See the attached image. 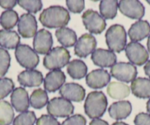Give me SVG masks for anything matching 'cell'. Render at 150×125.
I'll return each instance as SVG.
<instances>
[{"mask_svg":"<svg viewBox=\"0 0 150 125\" xmlns=\"http://www.w3.org/2000/svg\"><path fill=\"white\" fill-rule=\"evenodd\" d=\"M70 18V14L66 8L62 6H51L40 14L39 21L47 28H62L69 24Z\"/></svg>","mask_w":150,"mask_h":125,"instance_id":"1","label":"cell"},{"mask_svg":"<svg viewBox=\"0 0 150 125\" xmlns=\"http://www.w3.org/2000/svg\"><path fill=\"white\" fill-rule=\"evenodd\" d=\"M108 107V100L102 91H92L87 96L84 104L86 114L90 119H96L105 114Z\"/></svg>","mask_w":150,"mask_h":125,"instance_id":"2","label":"cell"},{"mask_svg":"<svg viewBox=\"0 0 150 125\" xmlns=\"http://www.w3.org/2000/svg\"><path fill=\"white\" fill-rule=\"evenodd\" d=\"M106 44L109 50L120 53L127 46V32L120 24L112 25L105 33Z\"/></svg>","mask_w":150,"mask_h":125,"instance_id":"3","label":"cell"},{"mask_svg":"<svg viewBox=\"0 0 150 125\" xmlns=\"http://www.w3.org/2000/svg\"><path fill=\"white\" fill-rule=\"evenodd\" d=\"M71 55L63 47H57L50 50L44 58V66L49 70H60L69 64Z\"/></svg>","mask_w":150,"mask_h":125,"instance_id":"4","label":"cell"},{"mask_svg":"<svg viewBox=\"0 0 150 125\" xmlns=\"http://www.w3.org/2000/svg\"><path fill=\"white\" fill-rule=\"evenodd\" d=\"M15 56L19 65L27 70L35 69L39 64L38 55L28 45L19 44L16 49Z\"/></svg>","mask_w":150,"mask_h":125,"instance_id":"5","label":"cell"},{"mask_svg":"<svg viewBox=\"0 0 150 125\" xmlns=\"http://www.w3.org/2000/svg\"><path fill=\"white\" fill-rule=\"evenodd\" d=\"M74 107L70 101L63 97H55L47 104V112L53 117L64 118L73 114Z\"/></svg>","mask_w":150,"mask_h":125,"instance_id":"6","label":"cell"},{"mask_svg":"<svg viewBox=\"0 0 150 125\" xmlns=\"http://www.w3.org/2000/svg\"><path fill=\"white\" fill-rule=\"evenodd\" d=\"M83 24L90 33L101 34L106 28L105 18L97 11L88 10L82 16Z\"/></svg>","mask_w":150,"mask_h":125,"instance_id":"7","label":"cell"},{"mask_svg":"<svg viewBox=\"0 0 150 125\" xmlns=\"http://www.w3.org/2000/svg\"><path fill=\"white\" fill-rule=\"evenodd\" d=\"M137 74V68L130 63L121 62L112 66L110 69V76L125 83L132 82L135 80Z\"/></svg>","mask_w":150,"mask_h":125,"instance_id":"8","label":"cell"},{"mask_svg":"<svg viewBox=\"0 0 150 125\" xmlns=\"http://www.w3.org/2000/svg\"><path fill=\"white\" fill-rule=\"evenodd\" d=\"M125 54L132 65L142 66L147 63L149 53L142 44L138 42H130L125 47Z\"/></svg>","mask_w":150,"mask_h":125,"instance_id":"9","label":"cell"},{"mask_svg":"<svg viewBox=\"0 0 150 125\" xmlns=\"http://www.w3.org/2000/svg\"><path fill=\"white\" fill-rule=\"evenodd\" d=\"M118 8L123 15L132 19H141L145 14V8L138 0L119 1Z\"/></svg>","mask_w":150,"mask_h":125,"instance_id":"10","label":"cell"},{"mask_svg":"<svg viewBox=\"0 0 150 125\" xmlns=\"http://www.w3.org/2000/svg\"><path fill=\"white\" fill-rule=\"evenodd\" d=\"M53 44L51 32L45 29L38 31L33 39V48L35 52L40 54H46L51 50Z\"/></svg>","mask_w":150,"mask_h":125,"instance_id":"11","label":"cell"},{"mask_svg":"<svg viewBox=\"0 0 150 125\" xmlns=\"http://www.w3.org/2000/svg\"><path fill=\"white\" fill-rule=\"evenodd\" d=\"M96 40L93 35L86 33L80 37L74 46V54L79 57H86L95 51Z\"/></svg>","mask_w":150,"mask_h":125,"instance_id":"12","label":"cell"},{"mask_svg":"<svg viewBox=\"0 0 150 125\" xmlns=\"http://www.w3.org/2000/svg\"><path fill=\"white\" fill-rule=\"evenodd\" d=\"M38 24L35 17L30 13L21 16L18 22V31L24 38H33L37 33Z\"/></svg>","mask_w":150,"mask_h":125,"instance_id":"13","label":"cell"},{"mask_svg":"<svg viewBox=\"0 0 150 125\" xmlns=\"http://www.w3.org/2000/svg\"><path fill=\"white\" fill-rule=\"evenodd\" d=\"M59 93L63 98L69 101L80 102L86 97V90L77 83H70L63 85L60 88Z\"/></svg>","mask_w":150,"mask_h":125,"instance_id":"14","label":"cell"},{"mask_svg":"<svg viewBox=\"0 0 150 125\" xmlns=\"http://www.w3.org/2000/svg\"><path fill=\"white\" fill-rule=\"evenodd\" d=\"M93 64L101 68H108L114 66L117 60L116 54L110 50L97 49L91 54Z\"/></svg>","mask_w":150,"mask_h":125,"instance_id":"15","label":"cell"},{"mask_svg":"<svg viewBox=\"0 0 150 125\" xmlns=\"http://www.w3.org/2000/svg\"><path fill=\"white\" fill-rule=\"evenodd\" d=\"M11 101L13 107L17 112L24 113L30 107V98L28 92L25 88L18 87L14 89L11 96Z\"/></svg>","mask_w":150,"mask_h":125,"instance_id":"16","label":"cell"},{"mask_svg":"<svg viewBox=\"0 0 150 125\" xmlns=\"http://www.w3.org/2000/svg\"><path fill=\"white\" fill-rule=\"evenodd\" d=\"M111 76L105 69H96L86 76V84L91 88H102L110 83Z\"/></svg>","mask_w":150,"mask_h":125,"instance_id":"17","label":"cell"},{"mask_svg":"<svg viewBox=\"0 0 150 125\" xmlns=\"http://www.w3.org/2000/svg\"><path fill=\"white\" fill-rule=\"evenodd\" d=\"M66 81V75L61 70H53L44 78V88L47 91L54 93L62 87Z\"/></svg>","mask_w":150,"mask_h":125,"instance_id":"18","label":"cell"},{"mask_svg":"<svg viewBox=\"0 0 150 125\" xmlns=\"http://www.w3.org/2000/svg\"><path fill=\"white\" fill-rule=\"evenodd\" d=\"M18 81L24 87H38L44 81L42 73L35 69L23 71L18 75Z\"/></svg>","mask_w":150,"mask_h":125,"instance_id":"19","label":"cell"},{"mask_svg":"<svg viewBox=\"0 0 150 125\" xmlns=\"http://www.w3.org/2000/svg\"><path fill=\"white\" fill-rule=\"evenodd\" d=\"M150 33V24L147 21L139 20L131 25L128 35L132 42L142 41Z\"/></svg>","mask_w":150,"mask_h":125,"instance_id":"20","label":"cell"},{"mask_svg":"<svg viewBox=\"0 0 150 125\" xmlns=\"http://www.w3.org/2000/svg\"><path fill=\"white\" fill-rule=\"evenodd\" d=\"M132 112V105L129 101H119L112 103L108 109V113L112 119L116 120L125 119Z\"/></svg>","mask_w":150,"mask_h":125,"instance_id":"21","label":"cell"},{"mask_svg":"<svg viewBox=\"0 0 150 125\" xmlns=\"http://www.w3.org/2000/svg\"><path fill=\"white\" fill-rule=\"evenodd\" d=\"M133 95L140 99L150 98V79L138 77L131 83Z\"/></svg>","mask_w":150,"mask_h":125,"instance_id":"22","label":"cell"},{"mask_svg":"<svg viewBox=\"0 0 150 125\" xmlns=\"http://www.w3.org/2000/svg\"><path fill=\"white\" fill-rule=\"evenodd\" d=\"M107 92L110 98L122 100L127 97L130 93V88L127 85L120 82H112L107 88Z\"/></svg>","mask_w":150,"mask_h":125,"instance_id":"23","label":"cell"},{"mask_svg":"<svg viewBox=\"0 0 150 125\" xmlns=\"http://www.w3.org/2000/svg\"><path fill=\"white\" fill-rule=\"evenodd\" d=\"M20 44V37L16 31L0 30V47L13 49Z\"/></svg>","mask_w":150,"mask_h":125,"instance_id":"24","label":"cell"},{"mask_svg":"<svg viewBox=\"0 0 150 125\" xmlns=\"http://www.w3.org/2000/svg\"><path fill=\"white\" fill-rule=\"evenodd\" d=\"M55 36L58 42L65 47H71L77 43L76 32L67 27L57 29L55 32Z\"/></svg>","mask_w":150,"mask_h":125,"instance_id":"25","label":"cell"},{"mask_svg":"<svg viewBox=\"0 0 150 125\" xmlns=\"http://www.w3.org/2000/svg\"><path fill=\"white\" fill-rule=\"evenodd\" d=\"M67 72L71 78L80 80L87 75L88 67L83 60H74L68 64Z\"/></svg>","mask_w":150,"mask_h":125,"instance_id":"26","label":"cell"},{"mask_svg":"<svg viewBox=\"0 0 150 125\" xmlns=\"http://www.w3.org/2000/svg\"><path fill=\"white\" fill-rule=\"evenodd\" d=\"M119 2L116 0H102L99 4L101 16L105 19H112L117 15Z\"/></svg>","mask_w":150,"mask_h":125,"instance_id":"27","label":"cell"},{"mask_svg":"<svg viewBox=\"0 0 150 125\" xmlns=\"http://www.w3.org/2000/svg\"><path fill=\"white\" fill-rule=\"evenodd\" d=\"M49 98L46 90L43 89H36L32 93L30 98V104L33 108L41 109L48 104Z\"/></svg>","mask_w":150,"mask_h":125,"instance_id":"28","label":"cell"},{"mask_svg":"<svg viewBox=\"0 0 150 125\" xmlns=\"http://www.w3.org/2000/svg\"><path fill=\"white\" fill-rule=\"evenodd\" d=\"M18 15L13 10H7L0 16V24L5 30L13 29L18 22Z\"/></svg>","mask_w":150,"mask_h":125,"instance_id":"29","label":"cell"},{"mask_svg":"<svg viewBox=\"0 0 150 125\" xmlns=\"http://www.w3.org/2000/svg\"><path fill=\"white\" fill-rule=\"evenodd\" d=\"M12 105L7 101H0V125H10L14 120Z\"/></svg>","mask_w":150,"mask_h":125,"instance_id":"30","label":"cell"},{"mask_svg":"<svg viewBox=\"0 0 150 125\" xmlns=\"http://www.w3.org/2000/svg\"><path fill=\"white\" fill-rule=\"evenodd\" d=\"M36 121V116L33 111L21 113L14 119L13 125H34Z\"/></svg>","mask_w":150,"mask_h":125,"instance_id":"31","label":"cell"},{"mask_svg":"<svg viewBox=\"0 0 150 125\" xmlns=\"http://www.w3.org/2000/svg\"><path fill=\"white\" fill-rule=\"evenodd\" d=\"M18 5L28 12L36 13L41 10L43 4L40 0H19Z\"/></svg>","mask_w":150,"mask_h":125,"instance_id":"32","label":"cell"},{"mask_svg":"<svg viewBox=\"0 0 150 125\" xmlns=\"http://www.w3.org/2000/svg\"><path fill=\"white\" fill-rule=\"evenodd\" d=\"M11 66V56L9 52L3 48H0V79L8 71Z\"/></svg>","mask_w":150,"mask_h":125,"instance_id":"33","label":"cell"},{"mask_svg":"<svg viewBox=\"0 0 150 125\" xmlns=\"http://www.w3.org/2000/svg\"><path fill=\"white\" fill-rule=\"evenodd\" d=\"M14 83L10 78L0 79V100L8 97L14 89Z\"/></svg>","mask_w":150,"mask_h":125,"instance_id":"34","label":"cell"},{"mask_svg":"<svg viewBox=\"0 0 150 125\" xmlns=\"http://www.w3.org/2000/svg\"><path fill=\"white\" fill-rule=\"evenodd\" d=\"M66 5L71 12L80 13L85 8V2L83 0H67Z\"/></svg>","mask_w":150,"mask_h":125,"instance_id":"35","label":"cell"},{"mask_svg":"<svg viewBox=\"0 0 150 125\" xmlns=\"http://www.w3.org/2000/svg\"><path fill=\"white\" fill-rule=\"evenodd\" d=\"M61 125H86V119L82 115L76 114L63 121Z\"/></svg>","mask_w":150,"mask_h":125,"instance_id":"36","label":"cell"},{"mask_svg":"<svg viewBox=\"0 0 150 125\" xmlns=\"http://www.w3.org/2000/svg\"><path fill=\"white\" fill-rule=\"evenodd\" d=\"M36 125H60L58 121L50 115H42L36 121Z\"/></svg>","mask_w":150,"mask_h":125,"instance_id":"37","label":"cell"},{"mask_svg":"<svg viewBox=\"0 0 150 125\" xmlns=\"http://www.w3.org/2000/svg\"><path fill=\"white\" fill-rule=\"evenodd\" d=\"M135 125H150V114L140 113L134 119Z\"/></svg>","mask_w":150,"mask_h":125,"instance_id":"38","label":"cell"},{"mask_svg":"<svg viewBox=\"0 0 150 125\" xmlns=\"http://www.w3.org/2000/svg\"><path fill=\"white\" fill-rule=\"evenodd\" d=\"M18 4V1L16 0H0V7L4 9L12 10Z\"/></svg>","mask_w":150,"mask_h":125,"instance_id":"39","label":"cell"},{"mask_svg":"<svg viewBox=\"0 0 150 125\" xmlns=\"http://www.w3.org/2000/svg\"><path fill=\"white\" fill-rule=\"evenodd\" d=\"M89 125H109V124H108L106 121H104L102 120V119H93V120L90 122Z\"/></svg>","mask_w":150,"mask_h":125,"instance_id":"40","label":"cell"},{"mask_svg":"<svg viewBox=\"0 0 150 125\" xmlns=\"http://www.w3.org/2000/svg\"><path fill=\"white\" fill-rule=\"evenodd\" d=\"M144 69L146 75H147L150 78V60H149L146 64V65L144 66Z\"/></svg>","mask_w":150,"mask_h":125,"instance_id":"41","label":"cell"},{"mask_svg":"<svg viewBox=\"0 0 150 125\" xmlns=\"http://www.w3.org/2000/svg\"><path fill=\"white\" fill-rule=\"evenodd\" d=\"M112 125H128L127 124L125 123V122H122V121H116L115 123L112 124Z\"/></svg>","mask_w":150,"mask_h":125,"instance_id":"42","label":"cell"},{"mask_svg":"<svg viewBox=\"0 0 150 125\" xmlns=\"http://www.w3.org/2000/svg\"><path fill=\"white\" fill-rule=\"evenodd\" d=\"M146 110L148 111L149 113H150V99L146 103Z\"/></svg>","mask_w":150,"mask_h":125,"instance_id":"43","label":"cell"},{"mask_svg":"<svg viewBox=\"0 0 150 125\" xmlns=\"http://www.w3.org/2000/svg\"><path fill=\"white\" fill-rule=\"evenodd\" d=\"M147 48H148L149 52L150 53V35L148 38V41H147Z\"/></svg>","mask_w":150,"mask_h":125,"instance_id":"44","label":"cell"},{"mask_svg":"<svg viewBox=\"0 0 150 125\" xmlns=\"http://www.w3.org/2000/svg\"><path fill=\"white\" fill-rule=\"evenodd\" d=\"M146 2H148V3H149V5H150V0H147Z\"/></svg>","mask_w":150,"mask_h":125,"instance_id":"45","label":"cell"}]
</instances>
